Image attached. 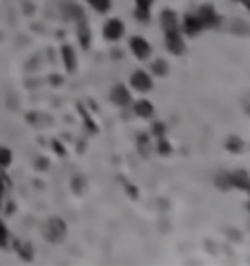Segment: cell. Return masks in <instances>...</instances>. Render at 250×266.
Returning <instances> with one entry per match:
<instances>
[{"mask_svg": "<svg viewBox=\"0 0 250 266\" xmlns=\"http://www.w3.org/2000/svg\"><path fill=\"white\" fill-rule=\"evenodd\" d=\"M45 237L51 241V243H61L65 237H67V223L61 219V217H51L47 223H45Z\"/></svg>", "mask_w": 250, "mask_h": 266, "instance_id": "6da1fadb", "label": "cell"}, {"mask_svg": "<svg viewBox=\"0 0 250 266\" xmlns=\"http://www.w3.org/2000/svg\"><path fill=\"white\" fill-rule=\"evenodd\" d=\"M197 16L203 22L205 28H219V26H221V16L215 12L213 4H203V6H199Z\"/></svg>", "mask_w": 250, "mask_h": 266, "instance_id": "7a4b0ae2", "label": "cell"}, {"mask_svg": "<svg viewBox=\"0 0 250 266\" xmlns=\"http://www.w3.org/2000/svg\"><path fill=\"white\" fill-rule=\"evenodd\" d=\"M164 43H166V49L174 55H184L186 53V43L180 36V30L176 32H164Z\"/></svg>", "mask_w": 250, "mask_h": 266, "instance_id": "3957f363", "label": "cell"}, {"mask_svg": "<svg viewBox=\"0 0 250 266\" xmlns=\"http://www.w3.org/2000/svg\"><path fill=\"white\" fill-rule=\"evenodd\" d=\"M125 34V26L119 18H109L104 26V37L107 41H117Z\"/></svg>", "mask_w": 250, "mask_h": 266, "instance_id": "277c9868", "label": "cell"}, {"mask_svg": "<svg viewBox=\"0 0 250 266\" xmlns=\"http://www.w3.org/2000/svg\"><path fill=\"white\" fill-rule=\"evenodd\" d=\"M109 100H111L115 106L125 108L131 104V92L125 88V84L117 82V84H113V88L109 90Z\"/></svg>", "mask_w": 250, "mask_h": 266, "instance_id": "5b68a950", "label": "cell"}, {"mask_svg": "<svg viewBox=\"0 0 250 266\" xmlns=\"http://www.w3.org/2000/svg\"><path fill=\"white\" fill-rule=\"evenodd\" d=\"M129 47H131V51L133 55L139 59V61H145V59H149V55H151V45H149V41L145 39V37H131V41H129Z\"/></svg>", "mask_w": 250, "mask_h": 266, "instance_id": "8992f818", "label": "cell"}, {"mask_svg": "<svg viewBox=\"0 0 250 266\" xmlns=\"http://www.w3.org/2000/svg\"><path fill=\"white\" fill-rule=\"evenodd\" d=\"M229 186L236 188V190H246L250 192V174L246 170H232L229 172Z\"/></svg>", "mask_w": 250, "mask_h": 266, "instance_id": "52a82bcc", "label": "cell"}, {"mask_svg": "<svg viewBox=\"0 0 250 266\" xmlns=\"http://www.w3.org/2000/svg\"><path fill=\"white\" fill-rule=\"evenodd\" d=\"M182 30L188 34V36H197L201 30H205L203 22L199 20L197 14H186L184 16V22H182Z\"/></svg>", "mask_w": 250, "mask_h": 266, "instance_id": "ba28073f", "label": "cell"}, {"mask_svg": "<svg viewBox=\"0 0 250 266\" xmlns=\"http://www.w3.org/2000/svg\"><path fill=\"white\" fill-rule=\"evenodd\" d=\"M129 84H131L135 90H139V92H149V90L153 88V80H151V76H149L145 71H135L133 72V74H131Z\"/></svg>", "mask_w": 250, "mask_h": 266, "instance_id": "9c48e42d", "label": "cell"}, {"mask_svg": "<svg viewBox=\"0 0 250 266\" xmlns=\"http://www.w3.org/2000/svg\"><path fill=\"white\" fill-rule=\"evenodd\" d=\"M161 26H162L164 32H176V30H180V22H178L176 12L170 10V8L162 10L161 12Z\"/></svg>", "mask_w": 250, "mask_h": 266, "instance_id": "30bf717a", "label": "cell"}, {"mask_svg": "<svg viewBox=\"0 0 250 266\" xmlns=\"http://www.w3.org/2000/svg\"><path fill=\"white\" fill-rule=\"evenodd\" d=\"M76 36H78V43L82 49H88L90 41H92V34H90V28L86 24V20L80 18L78 20V26H76Z\"/></svg>", "mask_w": 250, "mask_h": 266, "instance_id": "8fae6325", "label": "cell"}, {"mask_svg": "<svg viewBox=\"0 0 250 266\" xmlns=\"http://www.w3.org/2000/svg\"><path fill=\"white\" fill-rule=\"evenodd\" d=\"M137 2V8H135V18L139 22L147 24L151 20V6L155 0H135Z\"/></svg>", "mask_w": 250, "mask_h": 266, "instance_id": "7c38bea8", "label": "cell"}, {"mask_svg": "<svg viewBox=\"0 0 250 266\" xmlns=\"http://www.w3.org/2000/svg\"><path fill=\"white\" fill-rule=\"evenodd\" d=\"M61 57H63V63H65V69L69 72L76 71V53L71 45H63L61 47Z\"/></svg>", "mask_w": 250, "mask_h": 266, "instance_id": "4fadbf2b", "label": "cell"}, {"mask_svg": "<svg viewBox=\"0 0 250 266\" xmlns=\"http://www.w3.org/2000/svg\"><path fill=\"white\" fill-rule=\"evenodd\" d=\"M133 110H135V114H137L139 118H145V120L155 116V106H153L149 100H137L135 106H133Z\"/></svg>", "mask_w": 250, "mask_h": 266, "instance_id": "5bb4252c", "label": "cell"}, {"mask_svg": "<svg viewBox=\"0 0 250 266\" xmlns=\"http://www.w3.org/2000/svg\"><path fill=\"white\" fill-rule=\"evenodd\" d=\"M225 147H227L229 153L238 155V153H242V149H244V141H242L238 135H229L227 141H225Z\"/></svg>", "mask_w": 250, "mask_h": 266, "instance_id": "9a60e30c", "label": "cell"}, {"mask_svg": "<svg viewBox=\"0 0 250 266\" xmlns=\"http://www.w3.org/2000/svg\"><path fill=\"white\" fill-rule=\"evenodd\" d=\"M88 4L98 14H106L111 10V0H88Z\"/></svg>", "mask_w": 250, "mask_h": 266, "instance_id": "2e32d148", "label": "cell"}, {"mask_svg": "<svg viewBox=\"0 0 250 266\" xmlns=\"http://www.w3.org/2000/svg\"><path fill=\"white\" fill-rule=\"evenodd\" d=\"M12 159H14L12 151H10L8 147H2V145H0V168H2V170L8 168V166L12 164Z\"/></svg>", "mask_w": 250, "mask_h": 266, "instance_id": "e0dca14e", "label": "cell"}, {"mask_svg": "<svg viewBox=\"0 0 250 266\" xmlns=\"http://www.w3.org/2000/svg\"><path fill=\"white\" fill-rule=\"evenodd\" d=\"M151 69L153 72L157 74V76H164V74H168V63L164 61V59H157V61H153V65H151Z\"/></svg>", "mask_w": 250, "mask_h": 266, "instance_id": "ac0fdd59", "label": "cell"}, {"mask_svg": "<svg viewBox=\"0 0 250 266\" xmlns=\"http://www.w3.org/2000/svg\"><path fill=\"white\" fill-rule=\"evenodd\" d=\"M157 153L162 155V157H168V155H172V145L166 141L164 137H159V141H157Z\"/></svg>", "mask_w": 250, "mask_h": 266, "instance_id": "d6986e66", "label": "cell"}, {"mask_svg": "<svg viewBox=\"0 0 250 266\" xmlns=\"http://www.w3.org/2000/svg\"><path fill=\"white\" fill-rule=\"evenodd\" d=\"M215 186H217L219 190H229V188H231V186H229V172L217 174V176H215Z\"/></svg>", "mask_w": 250, "mask_h": 266, "instance_id": "ffe728a7", "label": "cell"}, {"mask_svg": "<svg viewBox=\"0 0 250 266\" xmlns=\"http://www.w3.org/2000/svg\"><path fill=\"white\" fill-rule=\"evenodd\" d=\"M137 149H139V153H141L143 157H147V155H149V137H147L145 133L137 137Z\"/></svg>", "mask_w": 250, "mask_h": 266, "instance_id": "44dd1931", "label": "cell"}, {"mask_svg": "<svg viewBox=\"0 0 250 266\" xmlns=\"http://www.w3.org/2000/svg\"><path fill=\"white\" fill-rule=\"evenodd\" d=\"M8 237H10V233H8V227L4 225V221L0 219V248H6L8 247Z\"/></svg>", "mask_w": 250, "mask_h": 266, "instance_id": "7402d4cb", "label": "cell"}, {"mask_svg": "<svg viewBox=\"0 0 250 266\" xmlns=\"http://www.w3.org/2000/svg\"><path fill=\"white\" fill-rule=\"evenodd\" d=\"M232 32L236 34V36H244L246 32H248V28H246V24H244V20H236L234 24H232V28H231Z\"/></svg>", "mask_w": 250, "mask_h": 266, "instance_id": "603a6c76", "label": "cell"}, {"mask_svg": "<svg viewBox=\"0 0 250 266\" xmlns=\"http://www.w3.org/2000/svg\"><path fill=\"white\" fill-rule=\"evenodd\" d=\"M164 133H166V125L162 122H155L153 124V135L159 139V137H164Z\"/></svg>", "mask_w": 250, "mask_h": 266, "instance_id": "cb8c5ba5", "label": "cell"}, {"mask_svg": "<svg viewBox=\"0 0 250 266\" xmlns=\"http://www.w3.org/2000/svg\"><path fill=\"white\" fill-rule=\"evenodd\" d=\"M123 186H125V190L129 192V196H131L133 200H137V198H139V192H137V188H135V186H133V184H131L129 180H123Z\"/></svg>", "mask_w": 250, "mask_h": 266, "instance_id": "d4e9b609", "label": "cell"}, {"mask_svg": "<svg viewBox=\"0 0 250 266\" xmlns=\"http://www.w3.org/2000/svg\"><path fill=\"white\" fill-rule=\"evenodd\" d=\"M4 190H6V174H4L2 168H0V200H2V196H4Z\"/></svg>", "mask_w": 250, "mask_h": 266, "instance_id": "484cf974", "label": "cell"}, {"mask_svg": "<svg viewBox=\"0 0 250 266\" xmlns=\"http://www.w3.org/2000/svg\"><path fill=\"white\" fill-rule=\"evenodd\" d=\"M53 147H55V151H57L59 155H65V149L61 147V143H59V141H53Z\"/></svg>", "mask_w": 250, "mask_h": 266, "instance_id": "4316f807", "label": "cell"}, {"mask_svg": "<svg viewBox=\"0 0 250 266\" xmlns=\"http://www.w3.org/2000/svg\"><path fill=\"white\" fill-rule=\"evenodd\" d=\"M236 2H242V4L246 6V10L250 12V0H236Z\"/></svg>", "mask_w": 250, "mask_h": 266, "instance_id": "83f0119b", "label": "cell"}, {"mask_svg": "<svg viewBox=\"0 0 250 266\" xmlns=\"http://www.w3.org/2000/svg\"><path fill=\"white\" fill-rule=\"evenodd\" d=\"M246 208H248V212H250V200H248V204H246Z\"/></svg>", "mask_w": 250, "mask_h": 266, "instance_id": "f1b7e54d", "label": "cell"}]
</instances>
